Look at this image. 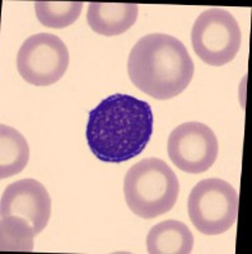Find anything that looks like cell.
I'll return each instance as SVG.
<instances>
[{
    "label": "cell",
    "instance_id": "obj_1",
    "mask_svg": "<svg viewBox=\"0 0 252 254\" xmlns=\"http://www.w3.org/2000/svg\"><path fill=\"white\" fill-rule=\"evenodd\" d=\"M153 125L148 102L128 94L110 95L89 112L87 144L101 162H128L147 147Z\"/></svg>",
    "mask_w": 252,
    "mask_h": 254
},
{
    "label": "cell",
    "instance_id": "obj_2",
    "mask_svg": "<svg viewBox=\"0 0 252 254\" xmlns=\"http://www.w3.org/2000/svg\"><path fill=\"white\" fill-rule=\"evenodd\" d=\"M195 65L180 40L165 33L140 38L131 49L128 74L140 92L158 101L177 97L190 85Z\"/></svg>",
    "mask_w": 252,
    "mask_h": 254
},
{
    "label": "cell",
    "instance_id": "obj_3",
    "mask_svg": "<svg viewBox=\"0 0 252 254\" xmlns=\"http://www.w3.org/2000/svg\"><path fill=\"white\" fill-rule=\"evenodd\" d=\"M178 193L177 176L162 159H143L129 169L124 178L126 205L142 219H154L169 212Z\"/></svg>",
    "mask_w": 252,
    "mask_h": 254
},
{
    "label": "cell",
    "instance_id": "obj_4",
    "mask_svg": "<svg viewBox=\"0 0 252 254\" xmlns=\"http://www.w3.org/2000/svg\"><path fill=\"white\" fill-rule=\"evenodd\" d=\"M238 206V193L231 183L219 178L203 179L188 196V217L201 234L219 235L235 225Z\"/></svg>",
    "mask_w": 252,
    "mask_h": 254
},
{
    "label": "cell",
    "instance_id": "obj_5",
    "mask_svg": "<svg viewBox=\"0 0 252 254\" xmlns=\"http://www.w3.org/2000/svg\"><path fill=\"white\" fill-rule=\"evenodd\" d=\"M241 42L240 24L224 9H208L192 26L191 44L195 54L210 66H223L231 63L240 51Z\"/></svg>",
    "mask_w": 252,
    "mask_h": 254
},
{
    "label": "cell",
    "instance_id": "obj_6",
    "mask_svg": "<svg viewBox=\"0 0 252 254\" xmlns=\"http://www.w3.org/2000/svg\"><path fill=\"white\" fill-rule=\"evenodd\" d=\"M69 66L67 45L55 35L29 36L17 55L19 75L35 87L52 85L64 76Z\"/></svg>",
    "mask_w": 252,
    "mask_h": 254
},
{
    "label": "cell",
    "instance_id": "obj_7",
    "mask_svg": "<svg viewBox=\"0 0 252 254\" xmlns=\"http://www.w3.org/2000/svg\"><path fill=\"white\" fill-rule=\"evenodd\" d=\"M168 156L180 171L200 174L213 167L219 145L213 130L201 122H185L171 132L167 142Z\"/></svg>",
    "mask_w": 252,
    "mask_h": 254
},
{
    "label": "cell",
    "instance_id": "obj_8",
    "mask_svg": "<svg viewBox=\"0 0 252 254\" xmlns=\"http://www.w3.org/2000/svg\"><path fill=\"white\" fill-rule=\"evenodd\" d=\"M0 216L24 219L40 234L51 216V197L42 183L32 178L9 185L0 199Z\"/></svg>",
    "mask_w": 252,
    "mask_h": 254
},
{
    "label": "cell",
    "instance_id": "obj_9",
    "mask_svg": "<svg viewBox=\"0 0 252 254\" xmlns=\"http://www.w3.org/2000/svg\"><path fill=\"white\" fill-rule=\"evenodd\" d=\"M139 13L138 4L89 3L87 22L92 31L106 37L125 33L135 24Z\"/></svg>",
    "mask_w": 252,
    "mask_h": 254
},
{
    "label": "cell",
    "instance_id": "obj_10",
    "mask_svg": "<svg viewBox=\"0 0 252 254\" xmlns=\"http://www.w3.org/2000/svg\"><path fill=\"white\" fill-rule=\"evenodd\" d=\"M194 248V235L186 224L166 220L154 225L147 235L149 254H188Z\"/></svg>",
    "mask_w": 252,
    "mask_h": 254
},
{
    "label": "cell",
    "instance_id": "obj_11",
    "mask_svg": "<svg viewBox=\"0 0 252 254\" xmlns=\"http://www.w3.org/2000/svg\"><path fill=\"white\" fill-rule=\"evenodd\" d=\"M29 160V146L26 137L6 125L0 126V178L20 173Z\"/></svg>",
    "mask_w": 252,
    "mask_h": 254
},
{
    "label": "cell",
    "instance_id": "obj_12",
    "mask_svg": "<svg viewBox=\"0 0 252 254\" xmlns=\"http://www.w3.org/2000/svg\"><path fill=\"white\" fill-rule=\"evenodd\" d=\"M36 230L27 220L17 216H0V249L32 252Z\"/></svg>",
    "mask_w": 252,
    "mask_h": 254
},
{
    "label": "cell",
    "instance_id": "obj_13",
    "mask_svg": "<svg viewBox=\"0 0 252 254\" xmlns=\"http://www.w3.org/2000/svg\"><path fill=\"white\" fill-rule=\"evenodd\" d=\"M83 5L82 1H36L35 10L42 26L61 29L76 23Z\"/></svg>",
    "mask_w": 252,
    "mask_h": 254
}]
</instances>
